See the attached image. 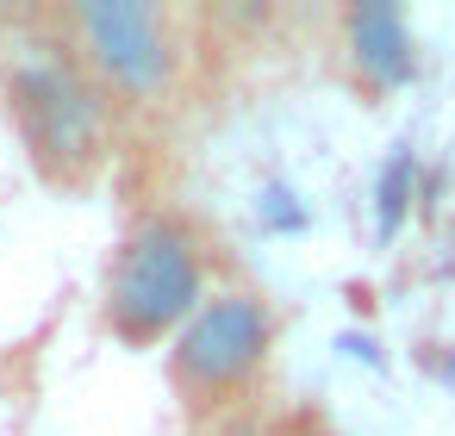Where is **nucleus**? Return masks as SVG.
<instances>
[{"label":"nucleus","instance_id":"obj_1","mask_svg":"<svg viewBox=\"0 0 455 436\" xmlns=\"http://www.w3.org/2000/svg\"><path fill=\"white\" fill-rule=\"evenodd\" d=\"M0 82H7V113L20 125V144H26V156L38 163L44 181L76 187L107 163V150H113V100L82 69V57L63 44V32L13 38Z\"/></svg>","mask_w":455,"mask_h":436},{"label":"nucleus","instance_id":"obj_3","mask_svg":"<svg viewBox=\"0 0 455 436\" xmlns=\"http://www.w3.org/2000/svg\"><path fill=\"white\" fill-rule=\"evenodd\" d=\"M82 69L125 107H163L181 82V32L156 0H76L57 20Z\"/></svg>","mask_w":455,"mask_h":436},{"label":"nucleus","instance_id":"obj_4","mask_svg":"<svg viewBox=\"0 0 455 436\" xmlns=\"http://www.w3.org/2000/svg\"><path fill=\"white\" fill-rule=\"evenodd\" d=\"M275 337L281 318L256 287H219L169 343V386L181 392V405L212 411L243 386H256V374L275 355Z\"/></svg>","mask_w":455,"mask_h":436},{"label":"nucleus","instance_id":"obj_6","mask_svg":"<svg viewBox=\"0 0 455 436\" xmlns=\"http://www.w3.org/2000/svg\"><path fill=\"white\" fill-rule=\"evenodd\" d=\"M411 187H418V156L399 144L380 169V187H374V218H380V237H393L411 212Z\"/></svg>","mask_w":455,"mask_h":436},{"label":"nucleus","instance_id":"obj_5","mask_svg":"<svg viewBox=\"0 0 455 436\" xmlns=\"http://www.w3.org/2000/svg\"><path fill=\"white\" fill-rule=\"evenodd\" d=\"M343 57L368 94H399L418 75V38L393 0H355V7H343Z\"/></svg>","mask_w":455,"mask_h":436},{"label":"nucleus","instance_id":"obj_7","mask_svg":"<svg viewBox=\"0 0 455 436\" xmlns=\"http://www.w3.org/2000/svg\"><path fill=\"white\" fill-rule=\"evenodd\" d=\"M299 436H337V430H324V424H312V430H299Z\"/></svg>","mask_w":455,"mask_h":436},{"label":"nucleus","instance_id":"obj_2","mask_svg":"<svg viewBox=\"0 0 455 436\" xmlns=\"http://www.w3.org/2000/svg\"><path fill=\"white\" fill-rule=\"evenodd\" d=\"M206 243L181 212H144L100 281V318L125 349L175 343L181 324L206 305Z\"/></svg>","mask_w":455,"mask_h":436}]
</instances>
